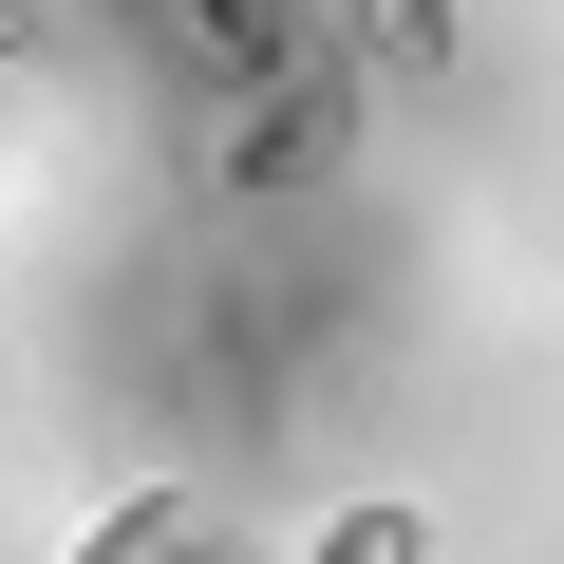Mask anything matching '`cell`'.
I'll use <instances>...</instances> for the list:
<instances>
[{"mask_svg":"<svg viewBox=\"0 0 564 564\" xmlns=\"http://www.w3.org/2000/svg\"><path fill=\"white\" fill-rule=\"evenodd\" d=\"M188 39H207L226 95H302V20H282V0H188Z\"/></svg>","mask_w":564,"mask_h":564,"instance_id":"obj_1","label":"cell"},{"mask_svg":"<svg viewBox=\"0 0 564 564\" xmlns=\"http://www.w3.org/2000/svg\"><path fill=\"white\" fill-rule=\"evenodd\" d=\"M207 564H226V545H207Z\"/></svg>","mask_w":564,"mask_h":564,"instance_id":"obj_6","label":"cell"},{"mask_svg":"<svg viewBox=\"0 0 564 564\" xmlns=\"http://www.w3.org/2000/svg\"><path fill=\"white\" fill-rule=\"evenodd\" d=\"M0 57H39V0H0Z\"/></svg>","mask_w":564,"mask_h":564,"instance_id":"obj_5","label":"cell"},{"mask_svg":"<svg viewBox=\"0 0 564 564\" xmlns=\"http://www.w3.org/2000/svg\"><path fill=\"white\" fill-rule=\"evenodd\" d=\"M358 20H377V39H395V57H414V76H433V57H452V0H358Z\"/></svg>","mask_w":564,"mask_h":564,"instance_id":"obj_4","label":"cell"},{"mask_svg":"<svg viewBox=\"0 0 564 564\" xmlns=\"http://www.w3.org/2000/svg\"><path fill=\"white\" fill-rule=\"evenodd\" d=\"M302 564H433V527H414V508H339Z\"/></svg>","mask_w":564,"mask_h":564,"instance_id":"obj_3","label":"cell"},{"mask_svg":"<svg viewBox=\"0 0 564 564\" xmlns=\"http://www.w3.org/2000/svg\"><path fill=\"white\" fill-rule=\"evenodd\" d=\"M76 564H207V527H188V489H113L76 527Z\"/></svg>","mask_w":564,"mask_h":564,"instance_id":"obj_2","label":"cell"}]
</instances>
